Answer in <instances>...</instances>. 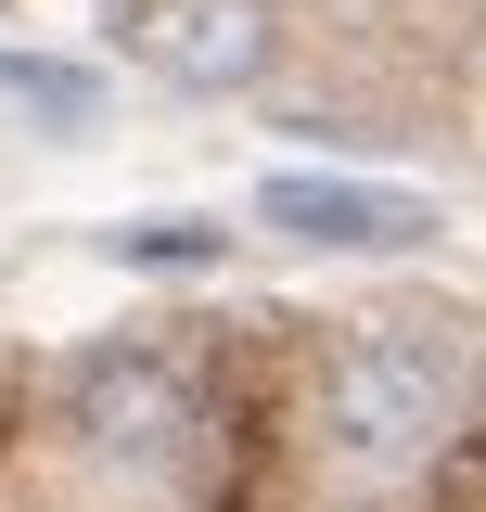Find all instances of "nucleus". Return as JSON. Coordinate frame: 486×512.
<instances>
[{
    "mask_svg": "<svg viewBox=\"0 0 486 512\" xmlns=\"http://www.w3.org/2000/svg\"><path fill=\"white\" fill-rule=\"evenodd\" d=\"M448 410H461V372L435 359L423 333H359L333 359V384H320V423H333L346 461H423L448 436Z\"/></svg>",
    "mask_w": 486,
    "mask_h": 512,
    "instance_id": "obj_1",
    "label": "nucleus"
},
{
    "mask_svg": "<svg viewBox=\"0 0 486 512\" xmlns=\"http://www.w3.org/2000/svg\"><path fill=\"white\" fill-rule=\"evenodd\" d=\"M116 39L167 90H256L269 77V0H141V13H116Z\"/></svg>",
    "mask_w": 486,
    "mask_h": 512,
    "instance_id": "obj_2",
    "label": "nucleus"
},
{
    "mask_svg": "<svg viewBox=\"0 0 486 512\" xmlns=\"http://www.w3.org/2000/svg\"><path fill=\"white\" fill-rule=\"evenodd\" d=\"M77 436L90 448H116V461H167V448L192 436V384L167 372V359H90L77 372Z\"/></svg>",
    "mask_w": 486,
    "mask_h": 512,
    "instance_id": "obj_3",
    "label": "nucleus"
},
{
    "mask_svg": "<svg viewBox=\"0 0 486 512\" xmlns=\"http://www.w3.org/2000/svg\"><path fill=\"white\" fill-rule=\"evenodd\" d=\"M269 231H295V244H423L435 205L423 192H371V180H269Z\"/></svg>",
    "mask_w": 486,
    "mask_h": 512,
    "instance_id": "obj_4",
    "label": "nucleus"
},
{
    "mask_svg": "<svg viewBox=\"0 0 486 512\" xmlns=\"http://www.w3.org/2000/svg\"><path fill=\"white\" fill-rule=\"evenodd\" d=\"M128 256H141V269H192V256H205V231H128Z\"/></svg>",
    "mask_w": 486,
    "mask_h": 512,
    "instance_id": "obj_5",
    "label": "nucleus"
}]
</instances>
